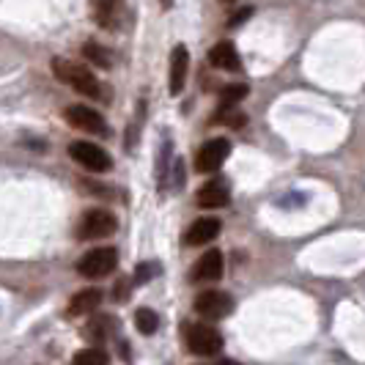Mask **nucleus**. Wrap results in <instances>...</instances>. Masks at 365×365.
<instances>
[{"label":"nucleus","mask_w":365,"mask_h":365,"mask_svg":"<svg viewBox=\"0 0 365 365\" xmlns=\"http://www.w3.org/2000/svg\"><path fill=\"white\" fill-rule=\"evenodd\" d=\"M53 72L58 80H63L66 86H72L77 93H86V96H102L99 91V80L91 74V69H86L83 63H72V61H63V58H55L53 61Z\"/></svg>","instance_id":"obj_1"},{"label":"nucleus","mask_w":365,"mask_h":365,"mask_svg":"<svg viewBox=\"0 0 365 365\" xmlns=\"http://www.w3.org/2000/svg\"><path fill=\"white\" fill-rule=\"evenodd\" d=\"M184 341H187V349L201 354V357H212L222 349V335L217 329L206 327V324H187L184 327Z\"/></svg>","instance_id":"obj_2"},{"label":"nucleus","mask_w":365,"mask_h":365,"mask_svg":"<svg viewBox=\"0 0 365 365\" xmlns=\"http://www.w3.org/2000/svg\"><path fill=\"white\" fill-rule=\"evenodd\" d=\"M115 264H118V253L113 247H96L77 261V272L83 277H105L115 269Z\"/></svg>","instance_id":"obj_3"},{"label":"nucleus","mask_w":365,"mask_h":365,"mask_svg":"<svg viewBox=\"0 0 365 365\" xmlns=\"http://www.w3.org/2000/svg\"><path fill=\"white\" fill-rule=\"evenodd\" d=\"M115 231V217L105 209H91L80 217L77 239H105Z\"/></svg>","instance_id":"obj_4"},{"label":"nucleus","mask_w":365,"mask_h":365,"mask_svg":"<svg viewBox=\"0 0 365 365\" xmlns=\"http://www.w3.org/2000/svg\"><path fill=\"white\" fill-rule=\"evenodd\" d=\"M69 154H72V160L77 165H83L88 170H96V173L108 170L110 165H113L108 151H102L96 143H88V140H74L72 146H69Z\"/></svg>","instance_id":"obj_5"},{"label":"nucleus","mask_w":365,"mask_h":365,"mask_svg":"<svg viewBox=\"0 0 365 365\" xmlns=\"http://www.w3.org/2000/svg\"><path fill=\"white\" fill-rule=\"evenodd\" d=\"M195 311L201 313L203 319H212V322H217V319H225L228 313L234 311V299H231V297H228L225 292H217V289H212V292L198 294V299H195Z\"/></svg>","instance_id":"obj_6"},{"label":"nucleus","mask_w":365,"mask_h":365,"mask_svg":"<svg viewBox=\"0 0 365 365\" xmlns=\"http://www.w3.org/2000/svg\"><path fill=\"white\" fill-rule=\"evenodd\" d=\"M228 154H231V143L225 138L206 140L198 151V157H195V168L201 173H215V170H220V165L228 160Z\"/></svg>","instance_id":"obj_7"},{"label":"nucleus","mask_w":365,"mask_h":365,"mask_svg":"<svg viewBox=\"0 0 365 365\" xmlns=\"http://www.w3.org/2000/svg\"><path fill=\"white\" fill-rule=\"evenodd\" d=\"M66 121L74 129H83V132H91V135H102V138L108 135L105 118L93 108H86V105H72V108L66 110Z\"/></svg>","instance_id":"obj_8"},{"label":"nucleus","mask_w":365,"mask_h":365,"mask_svg":"<svg viewBox=\"0 0 365 365\" xmlns=\"http://www.w3.org/2000/svg\"><path fill=\"white\" fill-rule=\"evenodd\" d=\"M187 72H190V55H187V47L179 44V47H173V53H170V80H168V91L173 93V96H179V93L184 91Z\"/></svg>","instance_id":"obj_9"},{"label":"nucleus","mask_w":365,"mask_h":365,"mask_svg":"<svg viewBox=\"0 0 365 365\" xmlns=\"http://www.w3.org/2000/svg\"><path fill=\"white\" fill-rule=\"evenodd\" d=\"M220 231H222V222H220L217 217H201L190 225L184 242H187V245H209L212 239H217Z\"/></svg>","instance_id":"obj_10"},{"label":"nucleus","mask_w":365,"mask_h":365,"mask_svg":"<svg viewBox=\"0 0 365 365\" xmlns=\"http://www.w3.org/2000/svg\"><path fill=\"white\" fill-rule=\"evenodd\" d=\"M209 63L217 66V69H225V72H239V66H242L231 41H217V44L209 50Z\"/></svg>","instance_id":"obj_11"},{"label":"nucleus","mask_w":365,"mask_h":365,"mask_svg":"<svg viewBox=\"0 0 365 365\" xmlns=\"http://www.w3.org/2000/svg\"><path fill=\"white\" fill-rule=\"evenodd\" d=\"M231 201V192H228V184L215 179V182L203 184L201 192H198V203H201L203 209H220V206H225V203Z\"/></svg>","instance_id":"obj_12"},{"label":"nucleus","mask_w":365,"mask_h":365,"mask_svg":"<svg viewBox=\"0 0 365 365\" xmlns=\"http://www.w3.org/2000/svg\"><path fill=\"white\" fill-rule=\"evenodd\" d=\"M222 269H225L222 253H220V250H209V253L198 261V267H195V280L215 283V280H220V277H222Z\"/></svg>","instance_id":"obj_13"},{"label":"nucleus","mask_w":365,"mask_h":365,"mask_svg":"<svg viewBox=\"0 0 365 365\" xmlns=\"http://www.w3.org/2000/svg\"><path fill=\"white\" fill-rule=\"evenodd\" d=\"M102 302V292L99 289H86V292L74 294L72 302H69V313L72 316H86V313H93Z\"/></svg>","instance_id":"obj_14"},{"label":"nucleus","mask_w":365,"mask_h":365,"mask_svg":"<svg viewBox=\"0 0 365 365\" xmlns=\"http://www.w3.org/2000/svg\"><path fill=\"white\" fill-rule=\"evenodd\" d=\"M118 6H121V0H93V11H96V19H99L102 28H110V25H113Z\"/></svg>","instance_id":"obj_15"},{"label":"nucleus","mask_w":365,"mask_h":365,"mask_svg":"<svg viewBox=\"0 0 365 365\" xmlns=\"http://www.w3.org/2000/svg\"><path fill=\"white\" fill-rule=\"evenodd\" d=\"M135 327L140 329L143 335H154L157 327H160V316L154 311H148V308H138V313H135Z\"/></svg>","instance_id":"obj_16"},{"label":"nucleus","mask_w":365,"mask_h":365,"mask_svg":"<svg viewBox=\"0 0 365 365\" xmlns=\"http://www.w3.org/2000/svg\"><path fill=\"white\" fill-rule=\"evenodd\" d=\"M72 365H108V354L102 349H83L74 354Z\"/></svg>","instance_id":"obj_17"},{"label":"nucleus","mask_w":365,"mask_h":365,"mask_svg":"<svg viewBox=\"0 0 365 365\" xmlns=\"http://www.w3.org/2000/svg\"><path fill=\"white\" fill-rule=\"evenodd\" d=\"M83 55H86V61H91V63L102 66V69H110V66H113V63H110L108 50H102V47H99V44H93V41H88V44L83 47Z\"/></svg>","instance_id":"obj_18"},{"label":"nucleus","mask_w":365,"mask_h":365,"mask_svg":"<svg viewBox=\"0 0 365 365\" xmlns=\"http://www.w3.org/2000/svg\"><path fill=\"white\" fill-rule=\"evenodd\" d=\"M247 96V86L245 83H231V86H225L222 93H220V99H222V105L225 108H231V105H237Z\"/></svg>","instance_id":"obj_19"},{"label":"nucleus","mask_w":365,"mask_h":365,"mask_svg":"<svg viewBox=\"0 0 365 365\" xmlns=\"http://www.w3.org/2000/svg\"><path fill=\"white\" fill-rule=\"evenodd\" d=\"M250 14H253V9H242V11H237V14H234V17L228 19V25H231V28H237L239 22H245V19L250 17Z\"/></svg>","instance_id":"obj_20"},{"label":"nucleus","mask_w":365,"mask_h":365,"mask_svg":"<svg viewBox=\"0 0 365 365\" xmlns=\"http://www.w3.org/2000/svg\"><path fill=\"white\" fill-rule=\"evenodd\" d=\"M160 3H163V9H170V6H173V0H160Z\"/></svg>","instance_id":"obj_21"},{"label":"nucleus","mask_w":365,"mask_h":365,"mask_svg":"<svg viewBox=\"0 0 365 365\" xmlns=\"http://www.w3.org/2000/svg\"><path fill=\"white\" fill-rule=\"evenodd\" d=\"M222 365H239V363H222Z\"/></svg>","instance_id":"obj_22"}]
</instances>
